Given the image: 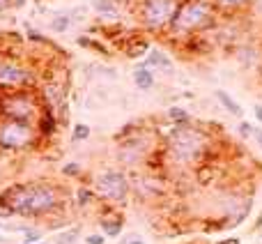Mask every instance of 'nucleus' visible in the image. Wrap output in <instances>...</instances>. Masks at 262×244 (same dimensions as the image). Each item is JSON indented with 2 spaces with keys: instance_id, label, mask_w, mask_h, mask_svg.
<instances>
[{
  "instance_id": "f257e3e1",
  "label": "nucleus",
  "mask_w": 262,
  "mask_h": 244,
  "mask_svg": "<svg viewBox=\"0 0 262 244\" xmlns=\"http://www.w3.org/2000/svg\"><path fill=\"white\" fill-rule=\"evenodd\" d=\"M64 205H67V191L46 180L16 182L0 191V208L23 219L51 217Z\"/></svg>"
},
{
  "instance_id": "f03ea898",
  "label": "nucleus",
  "mask_w": 262,
  "mask_h": 244,
  "mask_svg": "<svg viewBox=\"0 0 262 244\" xmlns=\"http://www.w3.org/2000/svg\"><path fill=\"white\" fill-rule=\"evenodd\" d=\"M212 150V136L193 125H175L166 136V154L177 166H203Z\"/></svg>"
},
{
  "instance_id": "7ed1b4c3",
  "label": "nucleus",
  "mask_w": 262,
  "mask_h": 244,
  "mask_svg": "<svg viewBox=\"0 0 262 244\" xmlns=\"http://www.w3.org/2000/svg\"><path fill=\"white\" fill-rule=\"evenodd\" d=\"M214 21H216V7L212 5V0H180L168 35L186 39L207 30L209 26H214Z\"/></svg>"
},
{
  "instance_id": "20e7f679",
  "label": "nucleus",
  "mask_w": 262,
  "mask_h": 244,
  "mask_svg": "<svg viewBox=\"0 0 262 244\" xmlns=\"http://www.w3.org/2000/svg\"><path fill=\"white\" fill-rule=\"evenodd\" d=\"M41 99L35 90H12L0 92V118L37 122L41 113Z\"/></svg>"
},
{
  "instance_id": "39448f33",
  "label": "nucleus",
  "mask_w": 262,
  "mask_h": 244,
  "mask_svg": "<svg viewBox=\"0 0 262 244\" xmlns=\"http://www.w3.org/2000/svg\"><path fill=\"white\" fill-rule=\"evenodd\" d=\"M39 143L35 122L0 118V150L3 152H23Z\"/></svg>"
},
{
  "instance_id": "423d86ee",
  "label": "nucleus",
  "mask_w": 262,
  "mask_h": 244,
  "mask_svg": "<svg viewBox=\"0 0 262 244\" xmlns=\"http://www.w3.org/2000/svg\"><path fill=\"white\" fill-rule=\"evenodd\" d=\"M95 194L99 196L104 205L120 208V205L127 203L131 196V182L122 171L111 168V171H104L95 177Z\"/></svg>"
},
{
  "instance_id": "0eeeda50",
  "label": "nucleus",
  "mask_w": 262,
  "mask_h": 244,
  "mask_svg": "<svg viewBox=\"0 0 262 244\" xmlns=\"http://www.w3.org/2000/svg\"><path fill=\"white\" fill-rule=\"evenodd\" d=\"M180 7V0H140L138 18L145 30L149 32H168L175 12Z\"/></svg>"
},
{
  "instance_id": "6e6552de",
  "label": "nucleus",
  "mask_w": 262,
  "mask_h": 244,
  "mask_svg": "<svg viewBox=\"0 0 262 244\" xmlns=\"http://www.w3.org/2000/svg\"><path fill=\"white\" fill-rule=\"evenodd\" d=\"M35 86V72L16 58H0V92L30 90Z\"/></svg>"
},
{
  "instance_id": "1a4fd4ad",
  "label": "nucleus",
  "mask_w": 262,
  "mask_h": 244,
  "mask_svg": "<svg viewBox=\"0 0 262 244\" xmlns=\"http://www.w3.org/2000/svg\"><path fill=\"white\" fill-rule=\"evenodd\" d=\"M99 226H101V233H104L106 237H115L122 233L124 219L120 212H115V208L104 205V212H101V217H99Z\"/></svg>"
},
{
  "instance_id": "9d476101",
  "label": "nucleus",
  "mask_w": 262,
  "mask_h": 244,
  "mask_svg": "<svg viewBox=\"0 0 262 244\" xmlns=\"http://www.w3.org/2000/svg\"><path fill=\"white\" fill-rule=\"evenodd\" d=\"M37 127V134H39V138H49V136L55 134V129H58V118H55V113L51 109H41L39 118H37L35 122Z\"/></svg>"
},
{
  "instance_id": "9b49d317",
  "label": "nucleus",
  "mask_w": 262,
  "mask_h": 244,
  "mask_svg": "<svg viewBox=\"0 0 262 244\" xmlns=\"http://www.w3.org/2000/svg\"><path fill=\"white\" fill-rule=\"evenodd\" d=\"M145 65L149 67H157V69H170L172 67V60L168 58L163 51H157V49H149L147 51V58H145Z\"/></svg>"
},
{
  "instance_id": "f8f14e48",
  "label": "nucleus",
  "mask_w": 262,
  "mask_h": 244,
  "mask_svg": "<svg viewBox=\"0 0 262 244\" xmlns=\"http://www.w3.org/2000/svg\"><path fill=\"white\" fill-rule=\"evenodd\" d=\"M134 83L138 86V90H152L154 86V74L147 67H136L134 69Z\"/></svg>"
},
{
  "instance_id": "ddd939ff",
  "label": "nucleus",
  "mask_w": 262,
  "mask_h": 244,
  "mask_svg": "<svg viewBox=\"0 0 262 244\" xmlns=\"http://www.w3.org/2000/svg\"><path fill=\"white\" fill-rule=\"evenodd\" d=\"M216 99L221 101V106H223V109H226V111H230L232 115H237V118H242V115H244V111H242V106L237 104V101L232 99V97L228 95L226 90H216Z\"/></svg>"
},
{
  "instance_id": "4468645a",
  "label": "nucleus",
  "mask_w": 262,
  "mask_h": 244,
  "mask_svg": "<svg viewBox=\"0 0 262 244\" xmlns=\"http://www.w3.org/2000/svg\"><path fill=\"white\" fill-rule=\"evenodd\" d=\"M251 0H212V5L216 7V12L219 9H223V12H237V9H242V7H246Z\"/></svg>"
},
{
  "instance_id": "2eb2a0df",
  "label": "nucleus",
  "mask_w": 262,
  "mask_h": 244,
  "mask_svg": "<svg viewBox=\"0 0 262 244\" xmlns=\"http://www.w3.org/2000/svg\"><path fill=\"white\" fill-rule=\"evenodd\" d=\"M92 7L101 14V16H118V5L113 0H92Z\"/></svg>"
},
{
  "instance_id": "dca6fc26",
  "label": "nucleus",
  "mask_w": 262,
  "mask_h": 244,
  "mask_svg": "<svg viewBox=\"0 0 262 244\" xmlns=\"http://www.w3.org/2000/svg\"><path fill=\"white\" fill-rule=\"evenodd\" d=\"M168 118L175 122V125H191L189 111L182 109V106H172V109H168Z\"/></svg>"
},
{
  "instance_id": "f3484780",
  "label": "nucleus",
  "mask_w": 262,
  "mask_h": 244,
  "mask_svg": "<svg viewBox=\"0 0 262 244\" xmlns=\"http://www.w3.org/2000/svg\"><path fill=\"white\" fill-rule=\"evenodd\" d=\"M95 198H97V194L92 189H88V187H81V189L76 191V200H78V205H83V208L92 205L95 203Z\"/></svg>"
},
{
  "instance_id": "a211bd4d",
  "label": "nucleus",
  "mask_w": 262,
  "mask_h": 244,
  "mask_svg": "<svg viewBox=\"0 0 262 244\" xmlns=\"http://www.w3.org/2000/svg\"><path fill=\"white\" fill-rule=\"evenodd\" d=\"M90 138V127L88 125H74V129H72V140L74 143H81V140H88Z\"/></svg>"
},
{
  "instance_id": "6ab92c4d",
  "label": "nucleus",
  "mask_w": 262,
  "mask_h": 244,
  "mask_svg": "<svg viewBox=\"0 0 262 244\" xmlns=\"http://www.w3.org/2000/svg\"><path fill=\"white\" fill-rule=\"evenodd\" d=\"M55 244H78V228H69V231L60 233L55 237Z\"/></svg>"
},
{
  "instance_id": "aec40b11",
  "label": "nucleus",
  "mask_w": 262,
  "mask_h": 244,
  "mask_svg": "<svg viewBox=\"0 0 262 244\" xmlns=\"http://www.w3.org/2000/svg\"><path fill=\"white\" fill-rule=\"evenodd\" d=\"M69 23H72V18H69L67 14H58V16L51 21V28H53L55 32H64L69 28Z\"/></svg>"
},
{
  "instance_id": "412c9836",
  "label": "nucleus",
  "mask_w": 262,
  "mask_h": 244,
  "mask_svg": "<svg viewBox=\"0 0 262 244\" xmlns=\"http://www.w3.org/2000/svg\"><path fill=\"white\" fill-rule=\"evenodd\" d=\"M41 235L44 233L39 231V228H28L26 233H23V244H35V242H41Z\"/></svg>"
},
{
  "instance_id": "4be33fe9",
  "label": "nucleus",
  "mask_w": 262,
  "mask_h": 244,
  "mask_svg": "<svg viewBox=\"0 0 262 244\" xmlns=\"http://www.w3.org/2000/svg\"><path fill=\"white\" fill-rule=\"evenodd\" d=\"M62 175H64V177H76V175H81V166H78V164H64V166H62Z\"/></svg>"
},
{
  "instance_id": "5701e85b",
  "label": "nucleus",
  "mask_w": 262,
  "mask_h": 244,
  "mask_svg": "<svg viewBox=\"0 0 262 244\" xmlns=\"http://www.w3.org/2000/svg\"><path fill=\"white\" fill-rule=\"evenodd\" d=\"M253 131H255V127H253V125H249V122H242V125H239V134L244 136V138L253 136Z\"/></svg>"
},
{
  "instance_id": "b1692460",
  "label": "nucleus",
  "mask_w": 262,
  "mask_h": 244,
  "mask_svg": "<svg viewBox=\"0 0 262 244\" xmlns=\"http://www.w3.org/2000/svg\"><path fill=\"white\" fill-rule=\"evenodd\" d=\"M85 242L88 244H106V237H104V233H95V235H88Z\"/></svg>"
},
{
  "instance_id": "393cba45",
  "label": "nucleus",
  "mask_w": 262,
  "mask_h": 244,
  "mask_svg": "<svg viewBox=\"0 0 262 244\" xmlns=\"http://www.w3.org/2000/svg\"><path fill=\"white\" fill-rule=\"evenodd\" d=\"M9 242H12V235H7L3 231V226H0V244H9Z\"/></svg>"
},
{
  "instance_id": "a878e982",
  "label": "nucleus",
  "mask_w": 262,
  "mask_h": 244,
  "mask_svg": "<svg viewBox=\"0 0 262 244\" xmlns=\"http://www.w3.org/2000/svg\"><path fill=\"white\" fill-rule=\"evenodd\" d=\"M253 113H255V118H258V122H262V104H258L253 109Z\"/></svg>"
},
{
  "instance_id": "bb28decb",
  "label": "nucleus",
  "mask_w": 262,
  "mask_h": 244,
  "mask_svg": "<svg viewBox=\"0 0 262 244\" xmlns=\"http://www.w3.org/2000/svg\"><path fill=\"white\" fill-rule=\"evenodd\" d=\"M9 5H14V0H0V9H7Z\"/></svg>"
},
{
  "instance_id": "cd10ccee",
  "label": "nucleus",
  "mask_w": 262,
  "mask_h": 244,
  "mask_svg": "<svg viewBox=\"0 0 262 244\" xmlns=\"http://www.w3.org/2000/svg\"><path fill=\"white\" fill-rule=\"evenodd\" d=\"M253 136L258 138V143L262 145V129H255V131H253Z\"/></svg>"
},
{
  "instance_id": "c85d7f7f",
  "label": "nucleus",
  "mask_w": 262,
  "mask_h": 244,
  "mask_svg": "<svg viewBox=\"0 0 262 244\" xmlns=\"http://www.w3.org/2000/svg\"><path fill=\"white\" fill-rule=\"evenodd\" d=\"M124 244H145L143 240H138V237H136V240H129V242H124Z\"/></svg>"
},
{
  "instance_id": "c756f323",
  "label": "nucleus",
  "mask_w": 262,
  "mask_h": 244,
  "mask_svg": "<svg viewBox=\"0 0 262 244\" xmlns=\"http://www.w3.org/2000/svg\"><path fill=\"white\" fill-rule=\"evenodd\" d=\"M35 244H44V242H35Z\"/></svg>"
}]
</instances>
